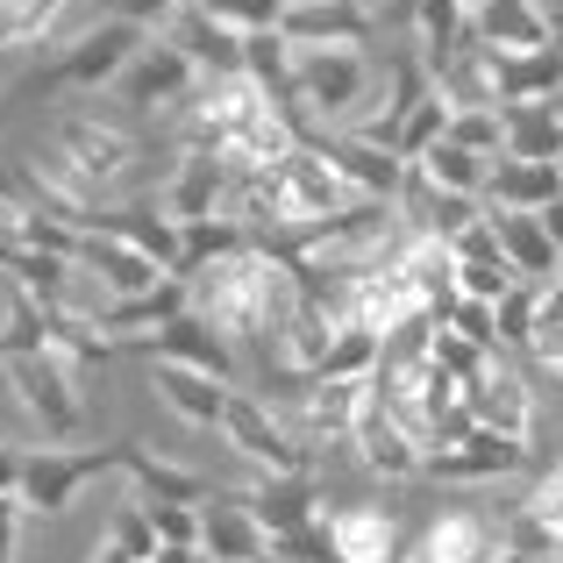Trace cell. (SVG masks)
I'll return each mask as SVG.
<instances>
[{
  "instance_id": "1",
  "label": "cell",
  "mask_w": 563,
  "mask_h": 563,
  "mask_svg": "<svg viewBox=\"0 0 563 563\" xmlns=\"http://www.w3.org/2000/svg\"><path fill=\"white\" fill-rule=\"evenodd\" d=\"M186 292H192V314L214 321L229 343H257V335H272L278 321L292 314L300 272H292L278 250L243 243V250H229V257H214L207 272H192Z\"/></svg>"
},
{
  "instance_id": "2",
  "label": "cell",
  "mask_w": 563,
  "mask_h": 563,
  "mask_svg": "<svg viewBox=\"0 0 563 563\" xmlns=\"http://www.w3.org/2000/svg\"><path fill=\"white\" fill-rule=\"evenodd\" d=\"M143 43H151V36H143V22H129V14H108L100 29L71 36L57 57H43V65L29 71L22 86H14V93H22V100H43V93H65V86H114Z\"/></svg>"
},
{
  "instance_id": "3",
  "label": "cell",
  "mask_w": 563,
  "mask_h": 563,
  "mask_svg": "<svg viewBox=\"0 0 563 563\" xmlns=\"http://www.w3.org/2000/svg\"><path fill=\"white\" fill-rule=\"evenodd\" d=\"M372 100V65L364 51H300L292 57V122L314 129H350Z\"/></svg>"
},
{
  "instance_id": "4",
  "label": "cell",
  "mask_w": 563,
  "mask_h": 563,
  "mask_svg": "<svg viewBox=\"0 0 563 563\" xmlns=\"http://www.w3.org/2000/svg\"><path fill=\"white\" fill-rule=\"evenodd\" d=\"M8 364V385L22 399V413L43 428V442H71L86 435V399H79V364L57 357V350H14Z\"/></svg>"
},
{
  "instance_id": "5",
  "label": "cell",
  "mask_w": 563,
  "mask_h": 563,
  "mask_svg": "<svg viewBox=\"0 0 563 563\" xmlns=\"http://www.w3.org/2000/svg\"><path fill=\"white\" fill-rule=\"evenodd\" d=\"M350 456H357L372 478H393V485L428 478V442L385 407L378 378H372V393H364V407H357V428H350Z\"/></svg>"
},
{
  "instance_id": "6",
  "label": "cell",
  "mask_w": 563,
  "mask_h": 563,
  "mask_svg": "<svg viewBox=\"0 0 563 563\" xmlns=\"http://www.w3.org/2000/svg\"><path fill=\"white\" fill-rule=\"evenodd\" d=\"M221 435H229V450L243 456L257 478H300V471H314L307 464L314 450L292 435V421H272V407H257V399H243V393L221 413Z\"/></svg>"
},
{
  "instance_id": "7",
  "label": "cell",
  "mask_w": 563,
  "mask_h": 563,
  "mask_svg": "<svg viewBox=\"0 0 563 563\" xmlns=\"http://www.w3.org/2000/svg\"><path fill=\"white\" fill-rule=\"evenodd\" d=\"M528 464V442L521 435H499L485 421H464L456 435H442L428 450V478H450V485H485V478H507V471Z\"/></svg>"
},
{
  "instance_id": "8",
  "label": "cell",
  "mask_w": 563,
  "mask_h": 563,
  "mask_svg": "<svg viewBox=\"0 0 563 563\" xmlns=\"http://www.w3.org/2000/svg\"><path fill=\"white\" fill-rule=\"evenodd\" d=\"M272 108V93H264L250 71H214V79H200L192 86V100H186V143H200V151H214V143H229L235 129L250 122V114H264Z\"/></svg>"
},
{
  "instance_id": "9",
  "label": "cell",
  "mask_w": 563,
  "mask_h": 563,
  "mask_svg": "<svg viewBox=\"0 0 563 563\" xmlns=\"http://www.w3.org/2000/svg\"><path fill=\"white\" fill-rule=\"evenodd\" d=\"M114 86H122L129 114H165V108H186V100H192V86H200V65H192L179 43L165 36V43H143Z\"/></svg>"
},
{
  "instance_id": "10",
  "label": "cell",
  "mask_w": 563,
  "mask_h": 563,
  "mask_svg": "<svg viewBox=\"0 0 563 563\" xmlns=\"http://www.w3.org/2000/svg\"><path fill=\"white\" fill-rule=\"evenodd\" d=\"M278 36L292 51H364L378 36V14H372V0H292Z\"/></svg>"
},
{
  "instance_id": "11",
  "label": "cell",
  "mask_w": 563,
  "mask_h": 563,
  "mask_svg": "<svg viewBox=\"0 0 563 563\" xmlns=\"http://www.w3.org/2000/svg\"><path fill=\"white\" fill-rule=\"evenodd\" d=\"M100 471H114V450H29L14 493L29 499V514H65L79 499V485L100 478Z\"/></svg>"
},
{
  "instance_id": "12",
  "label": "cell",
  "mask_w": 563,
  "mask_h": 563,
  "mask_svg": "<svg viewBox=\"0 0 563 563\" xmlns=\"http://www.w3.org/2000/svg\"><path fill=\"white\" fill-rule=\"evenodd\" d=\"M79 272L100 278L108 300H129V292H151V286H165V278H179V272H165L151 250H136L129 235H114V229H86L79 235Z\"/></svg>"
},
{
  "instance_id": "13",
  "label": "cell",
  "mask_w": 563,
  "mask_h": 563,
  "mask_svg": "<svg viewBox=\"0 0 563 563\" xmlns=\"http://www.w3.org/2000/svg\"><path fill=\"white\" fill-rule=\"evenodd\" d=\"M393 207H399V221H407V229H421V235H442V243H450L456 229H471V221L485 214V192H456V186H435V179H428L421 165H407V179H399Z\"/></svg>"
},
{
  "instance_id": "14",
  "label": "cell",
  "mask_w": 563,
  "mask_h": 563,
  "mask_svg": "<svg viewBox=\"0 0 563 563\" xmlns=\"http://www.w3.org/2000/svg\"><path fill=\"white\" fill-rule=\"evenodd\" d=\"M471 421L499 428V435L536 442V393H528V378L514 372L507 350H493V357H485V372H478V385H471Z\"/></svg>"
},
{
  "instance_id": "15",
  "label": "cell",
  "mask_w": 563,
  "mask_h": 563,
  "mask_svg": "<svg viewBox=\"0 0 563 563\" xmlns=\"http://www.w3.org/2000/svg\"><path fill=\"white\" fill-rule=\"evenodd\" d=\"M300 136L321 143V151L335 157V172H343L364 200H393L399 179H407V157L385 151V143H372V136H350V129H300Z\"/></svg>"
},
{
  "instance_id": "16",
  "label": "cell",
  "mask_w": 563,
  "mask_h": 563,
  "mask_svg": "<svg viewBox=\"0 0 563 563\" xmlns=\"http://www.w3.org/2000/svg\"><path fill=\"white\" fill-rule=\"evenodd\" d=\"M129 350H151V357H172V364H200V372H221V378H235V350H229V335H221L214 321H200L192 307H179V314H172L165 329L136 335Z\"/></svg>"
},
{
  "instance_id": "17",
  "label": "cell",
  "mask_w": 563,
  "mask_h": 563,
  "mask_svg": "<svg viewBox=\"0 0 563 563\" xmlns=\"http://www.w3.org/2000/svg\"><path fill=\"white\" fill-rule=\"evenodd\" d=\"M200 550L214 563H272V528H264L235 493H214L207 514H200Z\"/></svg>"
},
{
  "instance_id": "18",
  "label": "cell",
  "mask_w": 563,
  "mask_h": 563,
  "mask_svg": "<svg viewBox=\"0 0 563 563\" xmlns=\"http://www.w3.org/2000/svg\"><path fill=\"white\" fill-rule=\"evenodd\" d=\"M235 192V172L221 165L214 151H200V143H186V157H179V172H172V186H165V214L179 221H207V214H221V200Z\"/></svg>"
},
{
  "instance_id": "19",
  "label": "cell",
  "mask_w": 563,
  "mask_h": 563,
  "mask_svg": "<svg viewBox=\"0 0 563 563\" xmlns=\"http://www.w3.org/2000/svg\"><path fill=\"white\" fill-rule=\"evenodd\" d=\"M172 43L200 65V79H214V71H250V36H243V29H229V22H214L200 0H186V8H179Z\"/></svg>"
},
{
  "instance_id": "20",
  "label": "cell",
  "mask_w": 563,
  "mask_h": 563,
  "mask_svg": "<svg viewBox=\"0 0 563 563\" xmlns=\"http://www.w3.org/2000/svg\"><path fill=\"white\" fill-rule=\"evenodd\" d=\"M471 36L485 51H550L556 22L542 14V0H478L471 8Z\"/></svg>"
},
{
  "instance_id": "21",
  "label": "cell",
  "mask_w": 563,
  "mask_h": 563,
  "mask_svg": "<svg viewBox=\"0 0 563 563\" xmlns=\"http://www.w3.org/2000/svg\"><path fill=\"white\" fill-rule=\"evenodd\" d=\"M157 393L172 399V413L192 428H221V413H229V399H235V385L221 378V372H200V364H172V357H157Z\"/></svg>"
},
{
  "instance_id": "22",
  "label": "cell",
  "mask_w": 563,
  "mask_h": 563,
  "mask_svg": "<svg viewBox=\"0 0 563 563\" xmlns=\"http://www.w3.org/2000/svg\"><path fill=\"white\" fill-rule=\"evenodd\" d=\"M235 499H243L272 536H300V528H314L321 478H314V471H300V478H257L250 493H235Z\"/></svg>"
},
{
  "instance_id": "23",
  "label": "cell",
  "mask_w": 563,
  "mask_h": 563,
  "mask_svg": "<svg viewBox=\"0 0 563 563\" xmlns=\"http://www.w3.org/2000/svg\"><path fill=\"white\" fill-rule=\"evenodd\" d=\"M563 192V172L542 165V157H499L493 179H485V200L499 207V214H542Z\"/></svg>"
},
{
  "instance_id": "24",
  "label": "cell",
  "mask_w": 563,
  "mask_h": 563,
  "mask_svg": "<svg viewBox=\"0 0 563 563\" xmlns=\"http://www.w3.org/2000/svg\"><path fill=\"white\" fill-rule=\"evenodd\" d=\"M499 114H507V157H542V165L563 157V93L499 100Z\"/></svg>"
},
{
  "instance_id": "25",
  "label": "cell",
  "mask_w": 563,
  "mask_h": 563,
  "mask_svg": "<svg viewBox=\"0 0 563 563\" xmlns=\"http://www.w3.org/2000/svg\"><path fill=\"white\" fill-rule=\"evenodd\" d=\"M114 471H129L143 499H186V507H207V499H214V485H207L200 471L165 464V456H151L143 442H122V450H114Z\"/></svg>"
},
{
  "instance_id": "26",
  "label": "cell",
  "mask_w": 563,
  "mask_h": 563,
  "mask_svg": "<svg viewBox=\"0 0 563 563\" xmlns=\"http://www.w3.org/2000/svg\"><path fill=\"white\" fill-rule=\"evenodd\" d=\"M507 536L521 542V550H536V556H556V550H563V464L536 478V493L514 507Z\"/></svg>"
},
{
  "instance_id": "27",
  "label": "cell",
  "mask_w": 563,
  "mask_h": 563,
  "mask_svg": "<svg viewBox=\"0 0 563 563\" xmlns=\"http://www.w3.org/2000/svg\"><path fill=\"white\" fill-rule=\"evenodd\" d=\"M329 542L343 563H393L399 521L385 507H343V514H329Z\"/></svg>"
},
{
  "instance_id": "28",
  "label": "cell",
  "mask_w": 563,
  "mask_h": 563,
  "mask_svg": "<svg viewBox=\"0 0 563 563\" xmlns=\"http://www.w3.org/2000/svg\"><path fill=\"white\" fill-rule=\"evenodd\" d=\"M493 536H499V528L485 521V514L442 507L435 521H428V536H421V556H428V563H478L485 550H493Z\"/></svg>"
},
{
  "instance_id": "29",
  "label": "cell",
  "mask_w": 563,
  "mask_h": 563,
  "mask_svg": "<svg viewBox=\"0 0 563 563\" xmlns=\"http://www.w3.org/2000/svg\"><path fill=\"white\" fill-rule=\"evenodd\" d=\"M71 0H0V57H36Z\"/></svg>"
},
{
  "instance_id": "30",
  "label": "cell",
  "mask_w": 563,
  "mask_h": 563,
  "mask_svg": "<svg viewBox=\"0 0 563 563\" xmlns=\"http://www.w3.org/2000/svg\"><path fill=\"white\" fill-rule=\"evenodd\" d=\"M499 65V100H542V93H563V51H493Z\"/></svg>"
},
{
  "instance_id": "31",
  "label": "cell",
  "mask_w": 563,
  "mask_h": 563,
  "mask_svg": "<svg viewBox=\"0 0 563 563\" xmlns=\"http://www.w3.org/2000/svg\"><path fill=\"white\" fill-rule=\"evenodd\" d=\"M499 214V207H493ZM499 250H507V264L521 278H556L563 250L550 243V229H542V214H499Z\"/></svg>"
},
{
  "instance_id": "32",
  "label": "cell",
  "mask_w": 563,
  "mask_h": 563,
  "mask_svg": "<svg viewBox=\"0 0 563 563\" xmlns=\"http://www.w3.org/2000/svg\"><path fill=\"white\" fill-rule=\"evenodd\" d=\"M0 272H8L14 286H29V292H43V300L65 307V286L79 278V257H65V250H29V243H14V250H0Z\"/></svg>"
},
{
  "instance_id": "33",
  "label": "cell",
  "mask_w": 563,
  "mask_h": 563,
  "mask_svg": "<svg viewBox=\"0 0 563 563\" xmlns=\"http://www.w3.org/2000/svg\"><path fill=\"white\" fill-rule=\"evenodd\" d=\"M413 165H421L435 186L485 192V179H493V165H499V157H485V151H471V143H450V136H442V143H428V151L413 157Z\"/></svg>"
},
{
  "instance_id": "34",
  "label": "cell",
  "mask_w": 563,
  "mask_h": 563,
  "mask_svg": "<svg viewBox=\"0 0 563 563\" xmlns=\"http://www.w3.org/2000/svg\"><path fill=\"white\" fill-rule=\"evenodd\" d=\"M542 278H514L507 292H499V350H536V329H542Z\"/></svg>"
},
{
  "instance_id": "35",
  "label": "cell",
  "mask_w": 563,
  "mask_h": 563,
  "mask_svg": "<svg viewBox=\"0 0 563 563\" xmlns=\"http://www.w3.org/2000/svg\"><path fill=\"white\" fill-rule=\"evenodd\" d=\"M442 129H450V100H442V93H428V100H421V108H413V114H407V122H399V136H393V151H399V157H407V165H413V157H421V151H428V143H442Z\"/></svg>"
},
{
  "instance_id": "36",
  "label": "cell",
  "mask_w": 563,
  "mask_h": 563,
  "mask_svg": "<svg viewBox=\"0 0 563 563\" xmlns=\"http://www.w3.org/2000/svg\"><path fill=\"white\" fill-rule=\"evenodd\" d=\"M214 22H229V29H243V36H257V29H278L286 22V8L292 0H200Z\"/></svg>"
},
{
  "instance_id": "37",
  "label": "cell",
  "mask_w": 563,
  "mask_h": 563,
  "mask_svg": "<svg viewBox=\"0 0 563 563\" xmlns=\"http://www.w3.org/2000/svg\"><path fill=\"white\" fill-rule=\"evenodd\" d=\"M514 278L521 272H514L507 257H456V292H471V300H499Z\"/></svg>"
},
{
  "instance_id": "38",
  "label": "cell",
  "mask_w": 563,
  "mask_h": 563,
  "mask_svg": "<svg viewBox=\"0 0 563 563\" xmlns=\"http://www.w3.org/2000/svg\"><path fill=\"white\" fill-rule=\"evenodd\" d=\"M528 357H536L550 378H563V278L542 292V329H536V350H528Z\"/></svg>"
},
{
  "instance_id": "39",
  "label": "cell",
  "mask_w": 563,
  "mask_h": 563,
  "mask_svg": "<svg viewBox=\"0 0 563 563\" xmlns=\"http://www.w3.org/2000/svg\"><path fill=\"white\" fill-rule=\"evenodd\" d=\"M22 514H29L22 493H0V563H14V550H22Z\"/></svg>"
},
{
  "instance_id": "40",
  "label": "cell",
  "mask_w": 563,
  "mask_h": 563,
  "mask_svg": "<svg viewBox=\"0 0 563 563\" xmlns=\"http://www.w3.org/2000/svg\"><path fill=\"white\" fill-rule=\"evenodd\" d=\"M108 8H114V14H129V22H143V29H157V22H172L186 0H108Z\"/></svg>"
},
{
  "instance_id": "41",
  "label": "cell",
  "mask_w": 563,
  "mask_h": 563,
  "mask_svg": "<svg viewBox=\"0 0 563 563\" xmlns=\"http://www.w3.org/2000/svg\"><path fill=\"white\" fill-rule=\"evenodd\" d=\"M22 464H29V450L0 442V493H14V485H22Z\"/></svg>"
},
{
  "instance_id": "42",
  "label": "cell",
  "mask_w": 563,
  "mask_h": 563,
  "mask_svg": "<svg viewBox=\"0 0 563 563\" xmlns=\"http://www.w3.org/2000/svg\"><path fill=\"white\" fill-rule=\"evenodd\" d=\"M157 563H214L200 550V542H165V550H157Z\"/></svg>"
},
{
  "instance_id": "43",
  "label": "cell",
  "mask_w": 563,
  "mask_h": 563,
  "mask_svg": "<svg viewBox=\"0 0 563 563\" xmlns=\"http://www.w3.org/2000/svg\"><path fill=\"white\" fill-rule=\"evenodd\" d=\"M542 229H550V243L563 250V192H556V200H550V207H542Z\"/></svg>"
},
{
  "instance_id": "44",
  "label": "cell",
  "mask_w": 563,
  "mask_h": 563,
  "mask_svg": "<svg viewBox=\"0 0 563 563\" xmlns=\"http://www.w3.org/2000/svg\"><path fill=\"white\" fill-rule=\"evenodd\" d=\"M407 563H428V556H407Z\"/></svg>"
},
{
  "instance_id": "45",
  "label": "cell",
  "mask_w": 563,
  "mask_h": 563,
  "mask_svg": "<svg viewBox=\"0 0 563 563\" xmlns=\"http://www.w3.org/2000/svg\"><path fill=\"white\" fill-rule=\"evenodd\" d=\"M550 563H563V550H556V556H550Z\"/></svg>"
},
{
  "instance_id": "46",
  "label": "cell",
  "mask_w": 563,
  "mask_h": 563,
  "mask_svg": "<svg viewBox=\"0 0 563 563\" xmlns=\"http://www.w3.org/2000/svg\"><path fill=\"white\" fill-rule=\"evenodd\" d=\"M556 278H563V264H556Z\"/></svg>"
},
{
  "instance_id": "47",
  "label": "cell",
  "mask_w": 563,
  "mask_h": 563,
  "mask_svg": "<svg viewBox=\"0 0 563 563\" xmlns=\"http://www.w3.org/2000/svg\"><path fill=\"white\" fill-rule=\"evenodd\" d=\"M556 172H563V157H556Z\"/></svg>"
}]
</instances>
